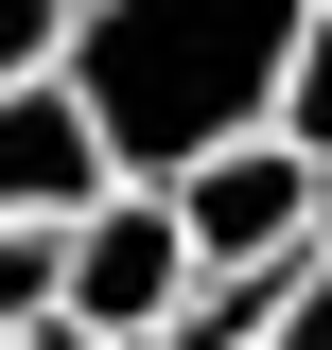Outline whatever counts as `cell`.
Masks as SVG:
<instances>
[{
  "mask_svg": "<svg viewBox=\"0 0 332 350\" xmlns=\"http://www.w3.org/2000/svg\"><path fill=\"white\" fill-rule=\"evenodd\" d=\"M193 228H175V175H140V193H105V211L70 228V298H53V350H158L175 315H193Z\"/></svg>",
  "mask_w": 332,
  "mask_h": 350,
  "instance_id": "6da1fadb",
  "label": "cell"
},
{
  "mask_svg": "<svg viewBox=\"0 0 332 350\" xmlns=\"http://www.w3.org/2000/svg\"><path fill=\"white\" fill-rule=\"evenodd\" d=\"M315 193H332V175L297 158L280 123L210 140V158H175V228H193L210 280H280V262H315Z\"/></svg>",
  "mask_w": 332,
  "mask_h": 350,
  "instance_id": "7a4b0ae2",
  "label": "cell"
},
{
  "mask_svg": "<svg viewBox=\"0 0 332 350\" xmlns=\"http://www.w3.org/2000/svg\"><path fill=\"white\" fill-rule=\"evenodd\" d=\"M105 193H140V158H123V123L87 105V70L18 88V105H0V228H53V245H70Z\"/></svg>",
  "mask_w": 332,
  "mask_h": 350,
  "instance_id": "3957f363",
  "label": "cell"
},
{
  "mask_svg": "<svg viewBox=\"0 0 332 350\" xmlns=\"http://www.w3.org/2000/svg\"><path fill=\"white\" fill-rule=\"evenodd\" d=\"M262 123H280L297 158L332 175V0H315V18H297V36H280V105H262Z\"/></svg>",
  "mask_w": 332,
  "mask_h": 350,
  "instance_id": "277c9868",
  "label": "cell"
},
{
  "mask_svg": "<svg viewBox=\"0 0 332 350\" xmlns=\"http://www.w3.org/2000/svg\"><path fill=\"white\" fill-rule=\"evenodd\" d=\"M53 298H70V245L53 228H0V350H53Z\"/></svg>",
  "mask_w": 332,
  "mask_h": 350,
  "instance_id": "5b68a950",
  "label": "cell"
},
{
  "mask_svg": "<svg viewBox=\"0 0 332 350\" xmlns=\"http://www.w3.org/2000/svg\"><path fill=\"white\" fill-rule=\"evenodd\" d=\"M53 70H87V18H70V0H0V105L53 88Z\"/></svg>",
  "mask_w": 332,
  "mask_h": 350,
  "instance_id": "8992f818",
  "label": "cell"
},
{
  "mask_svg": "<svg viewBox=\"0 0 332 350\" xmlns=\"http://www.w3.org/2000/svg\"><path fill=\"white\" fill-rule=\"evenodd\" d=\"M280 350H332V262H297V298H280Z\"/></svg>",
  "mask_w": 332,
  "mask_h": 350,
  "instance_id": "52a82bcc",
  "label": "cell"
},
{
  "mask_svg": "<svg viewBox=\"0 0 332 350\" xmlns=\"http://www.w3.org/2000/svg\"><path fill=\"white\" fill-rule=\"evenodd\" d=\"M315 262H332V193H315Z\"/></svg>",
  "mask_w": 332,
  "mask_h": 350,
  "instance_id": "ba28073f",
  "label": "cell"
}]
</instances>
